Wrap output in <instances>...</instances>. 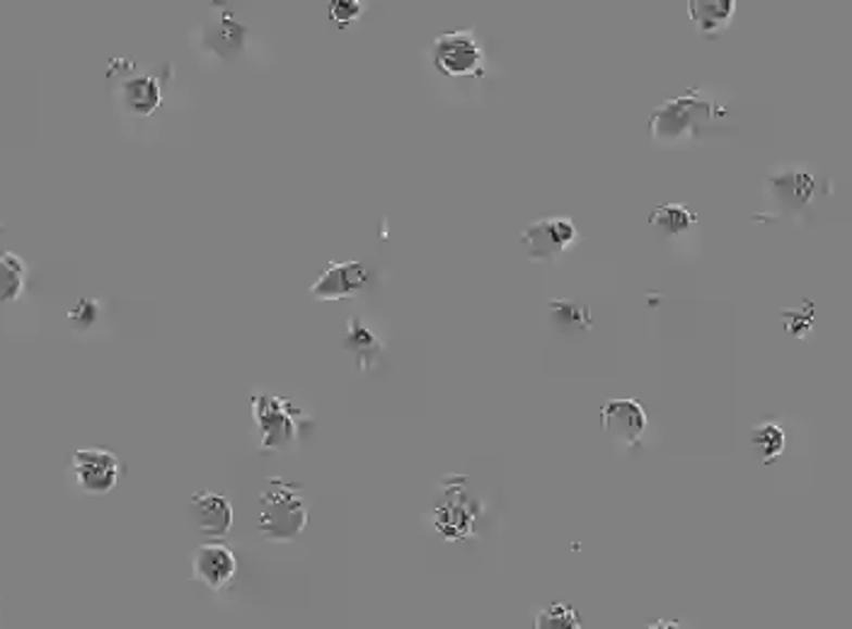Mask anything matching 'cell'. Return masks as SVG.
<instances>
[{
  "instance_id": "cell-4",
  "label": "cell",
  "mask_w": 852,
  "mask_h": 629,
  "mask_svg": "<svg viewBox=\"0 0 852 629\" xmlns=\"http://www.w3.org/2000/svg\"><path fill=\"white\" fill-rule=\"evenodd\" d=\"M465 479H443V501L434 508V528L449 540H465L473 536L479 506L467 496Z\"/></svg>"
},
{
  "instance_id": "cell-17",
  "label": "cell",
  "mask_w": 852,
  "mask_h": 629,
  "mask_svg": "<svg viewBox=\"0 0 852 629\" xmlns=\"http://www.w3.org/2000/svg\"><path fill=\"white\" fill-rule=\"evenodd\" d=\"M649 226L666 238H674L680 236V232H688L690 228H696L698 218L680 204H662L649 213Z\"/></svg>"
},
{
  "instance_id": "cell-13",
  "label": "cell",
  "mask_w": 852,
  "mask_h": 629,
  "mask_svg": "<svg viewBox=\"0 0 852 629\" xmlns=\"http://www.w3.org/2000/svg\"><path fill=\"white\" fill-rule=\"evenodd\" d=\"M344 347H347L349 354L354 356L359 370H371V368L378 366V358L383 354V344L368 327L361 325L359 317L349 319Z\"/></svg>"
},
{
  "instance_id": "cell-9",
  "label": "cell",
  "mask_w": 852,
  "mask_h": 629,
  "mask_svg": "<svg viewBox=\"0 0 852 629\" xmlns=\"http://www.w3.org/2000/svg\"><path fill=\"white\" fill-rule=\"evenodd\" d=\"M191 567H195V579L199 583H204L211 591H221L236 579L238 557L226 542H204L197 548Z\"/></svg>"
},
{
  "instance_id": "cell-12",
  "label": "cell",
  "mask_w": 852,
  "mask_h": 629,
  "mask_svg": "<svg viewBox=\"0 0 852 629\" xmlns=\"http://www.w3.org/2000/svg\"><path fill=\"white\" fill-rule=\"evenodd\" d=\"M768 187L773 189V197L777 204H780V209L785 211L804 209L809 201L814 199V191H816L812 175H804V173H787V175L770 177Z\"/></svg>"
},
{
  "instance_id": "cell-5",
  "label": "cell",
  "mask_w": 852,
  "mask_h": 629,
  "mask_svg": "<svg viewBox=\"0 0 852 629\" xmlns=\"http://www.w3.org/2000/svg\"><path fill=\"white\" fill-rule=\"evenodd\" d=\"M579 238L577 226L567 216H546L532 221L530 226L521 232L528 260L532 262H552Z\"/></svg>"
},
{
  "instance_id": "cell-14",
  "label": "cell",
  "mask_w": 852,
  "mask_h": 629,
  "mask_svg": "<svg viewBox=\"0 0 852 629\" xmlns=\"http://www.w3.org/2000/svg\"><path fill=\"white\" fill-rule=\"evenodd\" d=\"M548 319L550 325L564 335L574 332H589L593 327V317L589 305L569 301V298H562V301H548Z\"/></svg>"
},
{
  "instance_id": "cell-18",
  "label": "cell",
  "mask_w": 852,
  "mask_h": 629,
  "mask_svg": "<svg viewBox=\"0 0 852 629\" xmlns=\"http://www.w3.org/2000/svg\"><path fill=\"white\" fill-rule=\"evenodd\" d=\"M27 264L15 252H0V303L17 301L25 289Z\"/></svg>"
},
{
  "instance_id": "cell-25",
  "label": "cell",
  "mask_w": 852,
  "mask_h": 629,
  "mask_svg": "<svg viewBox=\"0 0 852 629\" xmlns=\"http://www.w3.org/2000/svg\"><path fill=\"white\" fill-rule=\"evenodd\" d=\"M649 627H671V629H678V622H671V625H668V622H652Z\"/></svg>"
},
{
  "instance_id": "cell-24",
  "label": "cell",
  "mask_w": 852,
  "mask_h": 629,
  "mask_svg": "<svg viewBox=\"0 0 852 629\" xmlns=\"http://www.w3.org/2000/svg\"><path fill=\"white\" fill-rule=\"evenodd\" d=\"M71 323L76 325L78 329H88L95 319H98V303L95 301H80L76 311L68 313Z\"/></svg>"
},
{
  "instance_id": "cell-3",
  "label": "cell",
  "mask_w": 852,
  "mask_h": 629,
  "mask_svg": "<svg viewBox=\"0 0 852 629\" xmlns=\"http://www.w3.org/2000/svg\"><path fill=\"white\" fill-rule=\"evenodd\" d=\"M715 116V104L688 92L686 98H671L656 106L649 116V131L654 138H678L684 134H698L700 124Z\"/></svg>"
},
{
  "instance_id": "cell-16",
  "label": "cell",
  "mask_w": 852,
  "mask_h": 629,
  "mask_svg": "<svg viewBox=\"0 0 852 629\" xmlns=\"http://www.w3.org/2000/svg\"><path fill=\"white\" fill-rule=\"evenodd\" d=\"M734 0H688V17L702 35H712L729 23Z\"/></svg>"
},
{
  "instance_id": "cell-22",
  "label": "cell",
  "mask_w": 852,
  "mask_h": 629,
  "mask_svg": "<svg viewBox=\"0 0 852 629\" xmlns=\"http://www.w3.org/2000/svg\"><path fill=\"white\" fill-rule=\"evenodd\" d=\"M361 15L359 0H329V17L335 20L339 29L349 27Z\"/></svg>"
},
{
  "instance_id": "cell-20",
  "label": "cell",
  "mask_w": 852,
  "mask_h": 629,
  "mask_svg": "<svg viewBox=\"0 0 852 629\" xmlns=\"http://www.w3.org/2000/svg\"><path fill=\"white\" fill-rule=\"evenodd\" d=\"M242 35H245V27H240L238 23H233L230 17L223 15L216 23V27H213V32H211L209 47L213 51H218L223 59H230L233 53L240 51Z\"/></svg>"
},
{
  "instance_id": "cell-1",
  "label": "cell",
  "mask_w": 852,
  "mask_h": 629,
  "mask_svg": "<svg viewBox=\"0 0 852 629\" xmlns=\"http://www.w3.org/2000/svg\"><path fill=\"white\" fill-rule=\"evenodd\" d=\"M260 532L272 542H293L308 528V501L301 485H289L279 477L260 496Z\"/></svg>"
},
{
  "instance_id": "cell-8",
  "label": "cell",
  "mask_w": 852,
  "mask_h": 629,
  "mask_svg": "<svg viewBox=\"0 0 852 629\" xmlns=\"http://www.w3.org/2000/svg\"><path fill=\"white\" fill-rule=\"evenodd\" d=\"M371 281V272L361 262H329L320 279L311 286V295L317 301H342L361 293Z\"/></svg>"
},
{
  "instance_id": "cell-7",
  "label": "cell",
  "mask_w": 852,
  "mask_h": 629,
  "mask_svg": "<svg viewBox=\"0 0 852 629\" xmlns=\"http://www.w3.org/2000/svg\"><path fill=\"white\" fill-rule=\"evenodd\" d=\"M479 61H483V53H479L471 32H449V35L436 37L434 41V66L443 76H483Z\"/></svg>"
},
{
  "instance_id": "cell-21",
  "label": "cell",
  "mask_w": 852,
  "mask_h": 629,
  "mask_svg": "<svg viewBox=\"0 0 852 629\" xmlns=\"http://www.w3.org/2000/svg\"><path fill=\"white\" fill-rule=\"evenodd\" d=\"M532 627L536 629H581V620L572 605L555 603V605L542 607V611L536 615V620H532Z\"/></svg>"
},
{
  "instance_id": "cell-10",
  "label": "cell",
  "mask_w": 852,
  "mask_h": 629,
  "mask_svg": "<svg viewBox=\"0 0 852 629\" xmlns=\"http://www.w3.org/2000/svg\"><path fill=\"white\" fill-rule=\"evenodd\" d=\"M601 424L617 443L637 445L647 431V412L637 400H611L601 412Z\"/></svg>"
},
{
  "instance_id": "cell-6",
  "label": "cell",
  "mask_w": 852,
  "mask_h": 629,
  "mask_svg": "<svg viewBox=\"0 0 852 629\" xmlns=\"http://www.w3.org/2000/svg\"><path fill=\"white\" fill-rule=\"evenodd\" d=\"M73 475L85 494H110L122 477V461L106 448H83L73 453Z\"/></svg>"
},
{
  "instance_id": "cell-2",
  "label": "cell",
  "mask_w": 852,
  "mask_h": 629,
  "mask_svg": "<svg viewBox=\"0 0 852 629\" xmlns=\"http://www.w3.org/2000/svg\"><path fill=\"white\" fill-rule=\"evenodd\" d=\"M252 417L262 436L260 451L264 455L281 453L293 445L305 422L303 410L293 407L291 400H284L279 394H254Z\"/></svg>"
},
{
  "instance_id": "cell-19",
  "label": "cell",
  "mask_w": 852,
  "mask_h": 629,
  "mask_svg": "<svg viewBox=\"0 0 852 629\" xmlns=\"http://www.w3.org/2000/svg\"><path fill=\"white\" fill-rule=\"evenodd\" d=\"M751 441L755 453L761 455L765 465L775 463L785 451V431L777 424H761L751 431Z\"/></svg>"
},
{
  "instance_id": "cell-15",
  "label": "cell",
  "mask_w": 852,
  "mask_h": 629,
  "mask_svg": "<svg viewBox=\"0 0 852 629\" xmlns=\"http://www.w3.org/2000/svg\"><path fill=\"white\" fill-rule=\"evenodd\" d=\"M122 98L126 110L136 116L153 114L160 106V85L151 76H134L122 83Z\"/></svg>"
},
{
  "instance_id": "cell-11",
  "label": "cell",
  "mask_w": 852,
  "mask_h": 629,
  "mask_svg": "<svg viewBox=\"0 0 852 629\" xmlns=\"http://www.w3.org/2000/svg\"><path fill=\"white\" fill-rule=\"evenodd\" d=\"M191 518L195 526L204 538L221 540L226 538L233 528V504L221 494L213 492H197L189 499Z\"/></svg>"
},
{
  "instance_id": "cell-23",
  "label": "cell",
  "mask_w": 852,
  "mask_h": 629,
  "mask_svg": "<svg viewBox=\"0 0 852 629\" xmlns=\"http://www.w3.org/2000/svg\"><path fill=\"white\" fill-rule=\"evenodd\" d=\"M812 315H814V303L806 301L804 307V315H797V311H785L780 313V319L785 323V329L790 332L792 337H804L809 329H812Z\"/></svg>"
}]
</instances>
